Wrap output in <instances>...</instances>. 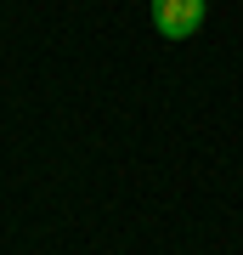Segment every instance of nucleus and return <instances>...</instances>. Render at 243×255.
Segmentation results:
<instances>
[{"label":"nucleus","instance_id":"f257e3e1","mask_svg":"<svg viewBox=\"0 0 243 255\" xmlns=\"http://www.w3.org/2000/svg\"><path fill=\"white\" fill-rule=\"evenodd\" d=\"M204 23V0H153V28L164 40H192Z\"/></svg>","mask_w":243,"mask_h":255}]
</instances>
